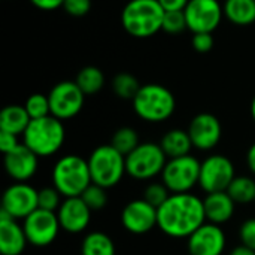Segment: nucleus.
I'll use <instances>...</instances> for the list:
<instances>
[{
	"label": "nucleus",
	"instance_id": "obj_41",
	"mask_svg": "<svg viewBox=\"0 0 255 255\" xmlns=\"http://www.w3.org/2000/svg\"><path fill=\"white\" fill-rule=\"evenodd\" d=\"M230 255H255V251L241 244L239 247H236V248H233V250H232Z\"/></svg>",
	"mask_w": 255,
	"mask_h": 255
},
{
	"label": "nucleus",
	"instance_id": "obj_9",
	"mask_svg": "<svg viewBox=\"0 0 255 255\" xmlns=\"http://www.w3.org/2000/svg\"><path fill=\"white\" fill-rule=\"evenodd\" d=\"M236 178L233 161L223 154H212L200 164L199 187L206 193L227 191L232 181Z\"/></svg>",
	"mask_w": 255,
	"mask_h": 255
},
{
	"label": "nucleus",
	"instance_id": "obj_26",
	"mask_svg": "<svg viewBox=\"0 0 255 255\" xmlns=\"http://www.w3.org/2000/svg\"><path fill=\"white\" fill-rule=\"evenodd\" d=\"M229 196L238 205H248L255 202V181L250 176H236L227 188Z\"/></svg>",
	"mask_w": 255,
	"mask_h": 255
},
{
	"label": "nucleus",
	"instance_id": "obj_4",
	"mask_svg": "<svg viewBox=\"0 0 255 255\" xmlns=\"http://www.w3.org/2000/svg\"><path fill=\"white\" fill-rule=\"evenodd\" d=\"M131 103L136 115L146 123H163L176 109L173 93L164 85L154 82L142 85Z\"/></svg>",
	"mask_w": 255,
	"mask_h": 255
},
{
	"label": "nucleus",
	"instance_id": "obj_38",
	"mask_svg": "<svg viewBox=\"0 0 255 255\" xmlns=\"http://www.w3.org/2000/svg\"><path fill=\"white\" fill-rule=\"evenodd\" d=\"M30 3L40 10H55L63 7L64 0H30Z\"/></svg>",
	"mask_w": 255,
	"mask_h": 255
},
{
	"label": "nucleus",
	"instance_id": "obj_42",
	"mask_svg": "<svg viewBox=\"0 0 255 255\" xmlns=\"http://www.w3.org/2000/svg\"><path fill=\"white\" fill-rule=\"evenodd\" d=\"M251 117H253V120H254L255 123V96L254 99H253V102H251Z\"/></svg>",
	"mask_w": 255,
	"mask_h": 255
},
{
	"label": "nucleus",
	"instance_id": "obj_19",
	"mask_svg": "<svg viewBox=\"0 0 255 255\" xmlns=\"http://www.w3.org/2000/svg\"><path fill=\"white\" fill-rule=\"evenodd\" d=\"M28 241L22 226L0 211V251L3 255H21Z\"/></svg>",
	"mask_w": 255,
	"mask_h": 255
},
{
	"label": "nucleus",
	"instance_id": "obj_36",
	"mask_svg": "<svg viewBox=\"0 0 255 255\" xmlns=\"http://www.w3.org/2000/svg\"><path fill=\"white\" fill-rule=\"evenodd\" d=\"M214 36L212 33H193L191 37V45L194 48V51L200 52V54H206L214 48Z\"/></svg>",
	"mask_w": 255,
	"mask_h": 255
},
{
	"label": "nucleus",
	"instance_id": "obj_15",
	"mask_svg": "<svg viewBox=\"0 0 255 255\" xmlns=\"http://www.w3.org/2000/svg\"><path fill=\"white\" fill-rule=\"evenodd\" d=\"M123 227L131 235H146L157 227V208L143 199L128 202L121 212Z\"/></svg>",
	"mask_w": 255,
	"mask_h": 255
},
{
	"label": "nucleus",
	"instance_id": "obj_7",
	"mask_svg": "<svg viewBox=\"0 0 255 255\" xmlns=\"http://www.w3.org/2000/svg\"><path fill=\"white\" fill-rule=\"evenodd\" d=\"M167 160L160 143L143 142L133 152L126 155L127 175L137 181L154 179L158 175L161 176Z\"/></svg>",
	"mask_w": 255,
	"mask_h": 255
},
{
	"label": "nucleus",
	"instance_id": "obj_14",
	"mask_svg": "<svg viewBox=\"0 0 255 255\" xmlns=\"http://www.w3.org/2000/svg\"><path fill=\"white\" fill-rule=\"evenodd\" d=\"M193 146L199 151H211L214 149L223 136V127L220 120L211 112L197 114L188 124L187 128Z\"/></svg>",
	"mask_w": 255,
	"mask_h": 255
},
{
	"label": "nucleus",
	"instance_id": "obj_25",
	"mask_svg": "<svg viewBox=\"0 0 255 255\" xmlns=\"http://www.w3.org/2000/svg\"><path fill=\"white\" fill-rule=\"evenodd\" d=\"M75 82L85 96H94L105 87V73L96 66H85L78 72Z\"/></svg>",
	"mask_w": 255,
	"mask_h": 255
},
{
	"label": "nucleus",
	"instance_id": "obj_16",
	"mask_svg": "<svg viewBox=\"0 0 255 255\" xmlns=\"http://www.w3.org/2000/svg\"><path fill=\"white\" fill-rule=\"evenodd\" d=\"M226 244L227 238L221 226L208 221L187 239L190 255H223Z\"/></svg>",
	"mask_w": 255,
	"mask_h": 255
},
{
	"label": "nucleus",
	"instance_id": "obj_18",
	"mask_svg": "<svg viewBox=\"0 0 255 255\" xmlns=\"http://www.w3.org/2000/svg\"><path fill=\"white\" fill-rule=\"evenodd\" d=\"M39 167V157L24 143L4 154V170L15 182H27Z\"/></svg>",
	"mask_w": 255,
	"mask_h": 255
},
{
	"label": "nucleus",
	"instance_id": "obj_35",
	"mask_svg": "<svg viewBox=\"0 0 255 255\" xmlns=\"http://www.w3.org/2000/svg\"><path fill=\"white\" fill-rule=\"evenodd\" d=\"M239 239L242 245L255 251V218H248L239 229Z\"/></svg>",
	"mask_w": 255,
	"mask_h": 255
},
{
	"label": "nucleus",
	"instance_id": "obj_24",
	"mask_svg": "<svg viewBox=\"0 0 255 255\" xmlns=\"http://www.w3.org/2000/svg\"><path fill=\"white\" fill-rule=\"evenodd\" d=\"M115 244L111 236L103 232H91L85 235L81 244V255H115Z\"/></svg>",
	"mask_w": 255,
	"mask_h": 255
},
{
	"label": "nucleus",
	"instance_id": "obj_11",
	"mask_svg": "<svg viewBox=\"0 0 255 255\" xmlns=\"http://www.w3.org/2000/svg\"><path fill=\"white\" fill-rule=\"evenodd\" d=\"M184 13L191 33H214L224 18V9L218 0H190Z\"/></svg>",
	"mask_w": 255,
	"mask_h": 255
},
{
	"label": "nucleus",
	"instance_id": "obj_33",
	"mask_svg": "<svg viewBox=\"0 0 255 255\" xmlns=\"http://www.w3.org/2000/svg\"><path fill=\"white\" fill-rule=\"evenodd\" d=\"M170 191L167 190V187L163 182H151L145 190H143V200H146L151 206L154 208H160L169 197H170Z\"/></svg>",
	"mask_w": 255,
	"mask_h": 255
},
{
	"label": "nucleus",
	"instance_id": "obj_5",
	"mask_svg": "<svg viewBox=\"0 0 255 255\" xmlns=\"http://www.w3.org/2000/svg\"><path fill=\"white\" fill-rule=\"evenodd\" d=\"M22 137V143L28 146L37 157H51L63 146L66 130L61 120L48 115L45 118L31 120Z\"/></svg>",
	"mask_w": 255,
	"mask_h": 255
},
{
	"label": "nucleus",
	"instance_id": "obj_31",
	"mask_svg": "<svg viewBox=\"0 0 255 255\" xmlns=\"http://www.w3.org/2000/svg\"><path fill=\"white\" fill-rule=\"evenodd\" d=\"M185 30H188V27H187V19H185L184 10H167V12H164L161 31L175 36V34H179Z\"/></svg>",
	"mask_w": 255,
	"mask_h": 255
},
{
	"label": "nucleus",
	"instance_id": "obj_17",
	"mask_svg": "<svg viewBox=\"0 0 255 255\" xmlns=\"http://www.w3.org/2000/svg\"><path fill=\"white\" fill-rule=\"evenodd\" d=\"M91 214L93 211L85 205L82 197L64 199L57 211L61 230L70 235H78L85 232L91 221Z\"/></svg>",
	"mask_w": 255,
	"mask_h": 255
},
{
	"label": "nucleus",
	"instance_id": "obj_2",
	"mask_svg": "<svg viewBox=\"0 0 255 255\" xmlns=\"http://www.w3.org/2000/svg\"><path fill=\"white\" fill-rule=\"evenodd\" d=\"M164 12L158 0H130L121 12V24L131 37L148 39L161 31Z\"/></svg>",
	"mask_w": 255,
	"mask_h": 255
},
{
	"label": "nucleus",
	"instance_id": "obj_12",
	"mask_svg": "<svg viewBox=\"0 0 255 255\" xmlns=\"http://www.w3.org/2000/svg\"><path fill=\"white\" fill-rule=\"evenodd\" d=\"M22 229L30 245L45 248L57 239L61 226L55 212L36 209L24 220Z\"/></svg>",
	"mask_w": 255,
	"mask_h": 255
},
{
	"label": "nucleus",
	"instance_id": "obj_22",
	"mask_svg": "<svg viewBox=\"0 0 255 255\" xmlns=\"http://www.w3.org/2000/svg\"><path fill=\"white\" fill-rule=\"evenodd\" d=\"M31 118L21 105H9L0 112V131L12 133L15 136L24 134Z\"/></svg>",
	"mask_w": 255,
	"mask_h": 255
},
{
	"label": "nucleus",
	"instance_id": "obj_3",
	"mask_svg": "<svg viewBox=\"0 0 255 255\" xmlns=\"http://www.w3.org/2000/svg\"><path fill=\"white\" fill-rule=\"evenodd\" d=\"M91 184L93 181L88 160H84L75 154H69L55 161L52 167V185L64 199L81 197Z\"/></svg>",
	"mask_w": 255,
	"mask_h": 255
},
{
	"label": "nucleus",
	"instance_id": "obj_6",
	"mask_svg": "<svg viewBox=\"0 0 255 255\" xmlns=\"http://www.w3.org/2000/svg\"><path fill=\"white\" fill-rule=\"evenodd\" d=\"M88 167L93 184L105 187L106 190L118 185L124 175H127L126 155L117 151L111 143L94 148L88 157Z\"/></svg>",
	"mask_w": 255,
	"mask_h": 255
},
{
	"label": "nucleus",
	"instance_id": "obj_23",
	"mask_svg": "<svg viewBox=\"0 0 255 255\" xmlns=\"http://www.w3.org/2000/svg\"><path fill=\"white\" fill-rule=\"evenodd\" d=\"M224 18L238 27L255 22V0H226L223 3Z\"/></svg>",
	"mask_w": 255,
	"mask_h": 255
},
{
	"label": "nucleus",
	"instance_id": "obj_8",
	"mask_svg": "<svg viewBox=\"0 0 255 255\" xmlns=\"http://www.w3.org/2000/svg\"><path fill=\"white\" fill-rule=\"evenodd\" d=\"M200 164L202 161L191 154L178 158H169L161 172V182L172 194L191 193V190L199 185Z\"/></svg>",
	"mask_w": 255,
	"mask_h": 255
},
{
	"label": "nucleus",
	"instance_id": "obj_29",
	"mask_svg": "<svg viewBox=\"0 0 255 255\" xmlns=\"http://www.w3.org/2000/svg\"><path fill=\"white\" fill-rule=\"evenodd\" d=\"M82 200L85 202V205L93 211H102L106 208L109 199H108V190L105 187H100L97 184H91L84 193H82Z\"/></svg>",
	"mask_w": 255,
	"mask_h": 255
},
{
	"label": "nucleus",
	"instance_id": "obj_34",
	"mask_svg": "<svg viewBox=\"0 0 255 255\" xmlns=\"http://www.w3.org/2000/svg\"><path fill=\"white\" fill-rule=\"evenodd\" d=\"M63 9L67 15L81 18L91 10V0H64Z\"/></svg>",
	"mask_w": 255,
	"mask_h": 255
},
{
	"label": "nucleus",
	"instance_id": "obj_39",
	"mask_svg": "<svg viewBox=\"0 0 255 255\" xmlns=\"http://www.w3.org/2000/svg\"><path fill=\"white\" fill-rule=\"evenodd\" d=\"M190 0H158L161 7L167 10H184Z\"/></svg>",
	"mask_w": 255,
	"mask_h": 255
},
{
	"label": "nucleus",
	"instance_id": "obj_40",
	"mask_svg": "<svg viewBox=\"0 0 255 255\" xmlns=\"http://www.w3.org/2000/svg\"><path fill=\"white\" fill-rule=\"evenodd\" d=\"M247 164H248V169L255 175V143H253L248 148V152H247Z\"/></svg>",
	"mask_w": 255,
	"mask_h": 255
},
{
	"label": "nucleus",
	"instance_id": "obj_10",
	"mask_svg": "<svg viewBox=\"0 0 255 255\" xmlns=\"http://www.w3.org/2000/svg\"><path fill=\"white\" fill-rule=\"evenodd\" d=\"M48 99L51 115L61 121H66L75 118L82 111L85 94L81 91L75 81H61L51 88Z\"/></svg>",
	"mask_w": 255,
	"mask_h": 255
},
{
	"label": "nucleus",
	"instance_id": "obj_32",
	"mask_svg": "<svg viewBox=\"0 0 255 255\" xmlns=\"http://www.w3.org/2000/svg\"><path fill=\"white\" fill-rule=\"evenodd\" d=\"M61 193L52 185V187H45L42 190H39V209L43 211H49V212H55L58 211V208L61 206L63 200H61Z\"/></svg>",
	"mask_w": 255,
	"mask_h": 255
},
{
	"label": "nucleus",
	"instance_id": "obj_30",
	"mask_svg": "<svg viewBox=\"0 0 255 255\" xmlns=\"http://www.w3.org/2000/svg\"><path fill=\"white\" fill-rule=\"evenodd\" d=\"M27 114L30 115L31 120H39V118H45L48 115H51V106H49V99L45 94L36 93L31 94L24 105Z\"/></svg>",
	"mask_w": 255,
	"mask_h": 255
},
{
	"label": "nucleus",
	"instance_id": "obj_27",
	"mask_svg": "<svg viewBox=\"0 0 255 255\" xmlns=\"http://www.w3.org/2000/svg\"><path fill=\"white\" fill-rule=\"evenodd\" d=\"M140 87L142 85L139 84L137 78L127 72H121L112 79V91L117 97L123 100H133L139 93Z\"/></svg>",
	"mask_w": 255,
	"mask_h": 255
},
{
	"label": "nucleus",
	"instance_id": "obj_20",
	"mask_svg": "<svg viewBox=\"0 0 255 255\" xmlns=\"http://www.w3.org/2000/svg\"><path fill=\"white\" fill-rule=\"evenodd\" d=\"M203 206H205L206 221L217 226H223L229 223L233 218L236 209V203L229 196L227 191L206 194L203 199Z\"/></svg>",
	"mask_w": 255,
	"mask_h": 255
},
{
	"label": "nucleus",
	"instance_id": "obj_28",
	"mask_svg": "<svg viewBox=\"0 0 255 255\" xmlns=\"http://www.w3.org/2000/svg\"><path fill=\"white\" fill-rule=\"evenodd\" d=\"M111 145L120 151L123 155H128L130 152H133L139 145V134L134 128L131 127H120L114 136H112V140H111Z\"/></svg>",
	"mask_w": 255,
	"mask_h": 255
},
{
	"label": "nucleus",
	"instance_id": "obj_21",
	"mask_svg": "<svg viewBox=\"0 0 255 255\" xmlns=\"http://www.w3.org/2000/svg\"><path fill=\"white\" fill-rule=\"evenodd\" d=\"M160 146L164 151L167 158H178V157L190 155V151L194 148L188 131L181 130V128H172L166 131L160 140Z\"/></svg>",
	"mask_w": 255,
	"mask_h": 255
},
{
	"label": "nucleus",
	"instance_id": "obj_37",
	"mask_svg": "<svg viewBox=\"0 0 255 255\" xmlns=\"http://www.w3.org/2000/svg\"><path fill=\"white\" fill-rule=\"evenodd\" d=\"M18 145H19L18 136H15L12 133L0 131V151L3 154H7V152L13 151Z\"/></svg>",
	"mask_w": 255,
	"mask_h": 255
},
{
	"label": "nucleus",
	"instance_id": "obj_13",
	"mask_svg": "<svg viewBox=\"0 0 255 255\" xmlns=\"http://www.w3.org/2000/svg\"><path fill=\"white\" fill-rule=\"evenodd\" d=\"M39 190L25 184L15 182L6 188L1 197V212L13 220H25L30 214L39 209Z\"/></svg>",
	"mask_w": 255,
	"mask_h": 255
},
{
	"label": "nucleus",
	"instance_id": "obj_1",
	"mask_svg": "<svg viewBox=\"0 0 255 255\" xmlns=\"http://www.w3.org/2000/svg\"><path fill=\"white\" fill-rule=\"evenodd\" d=\"M205 223L203 199L191 193L170 194L157 209V227L173 239H188Z\"/></svg>",
	"mask_w": 255,
	"mask_h": 255
}]
</instances>
